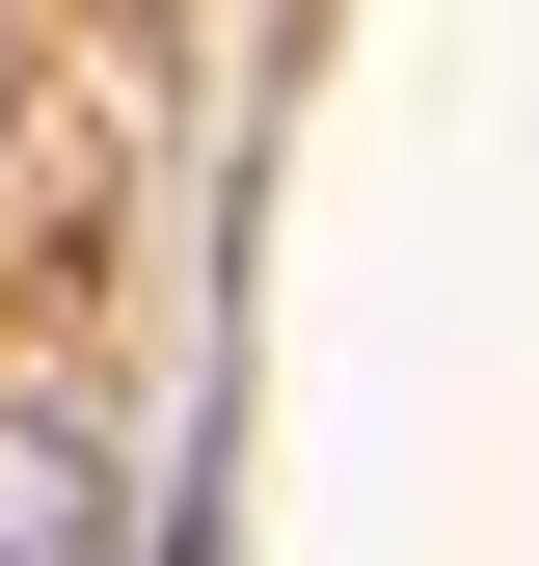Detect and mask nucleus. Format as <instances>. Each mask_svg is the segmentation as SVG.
I'll list each match as a JSON object with an SVG mask.
<instances>
[{"label":"nucleus","instance_id":"f257e3e1","mask_svg":"<svg viewBox=\"0 0 539 566\" xmlns=\"http://www.w3.org/2000/svg\"><path fill=\"white\" fill-rule=\"evenodd\" d=\"M0 566H108V459L82 432H0Z\"/></svg>","mask_w":539,"mask_h":566}]
</instances>
